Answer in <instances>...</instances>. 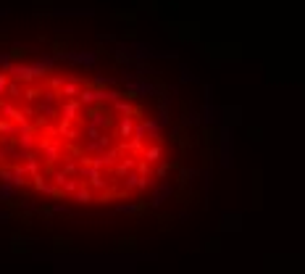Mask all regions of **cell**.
Instances as JSON below:
<instances>
[{
  "instance_id": "6da1fadb",
  "label": "cell",
  "mask_w": 305,
  "mask_h": 274,
  "mask_svg": "<svg viewBox=\"0 0 305 274\" xmlns=\"http://www.w3.org/2000/svg\"><path fill=\"white\" fill-rule=\"evenodd\" d=\"M168 145L142 98L55 66H0V179L69 203H119L163 179Z\"/></svg>"
}]
</instances>
